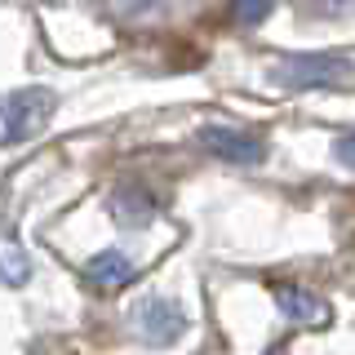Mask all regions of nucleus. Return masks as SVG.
<instances>
[{"instance_id": "6", "label": "nucleus", "mask_w": 355, "mask_h": 355, "mask_svg": "<svg viewBox=\"0 0 355 355\" xmlns=\"http://www.w3.org/2000/svg\"><path fill=\"white\" fill-rule=\"evenodd\" d=\"M85 275H89V284H98V288H125V284L138 280V266H133L129 253L103 249V253H94V258L85 262Z\"/></svg>"}, {"instance_id": "9", "label": "nucleus", "mask_w": 355, "mask_h": 355, "mask_svg": "<svg viewBox=\"0 0 355 355\" xmlns=\"http://www.w3.org/2000/svg\"><path fill=\"white\" fill-rule=\"evenodd\" d=\"M271 14V0H231V22L236 27H253Z\"/></svg>"}, {"instance_id": "3", "label": "nucleus", "mask_w": 355, "mask_h": 355, "mask_svg": "<svg viewBox=\"0 0 355 355\" xmlns=\"http://www.w3.org/2000/svg\"><path fill=\"white\" fill-rule=\"evenodd\" d=\"M200 142H205V151H214L218 160H227V164H262V138L258 133H249V129H236V125H205L200 129Z\"/></svg>"}, {"instance_id": "1", "label": "nucleus", "mask_w": 355, "mask_h": 355, "mask_svg": "<svg viewBox=\"0 0 355 355\" xmlns=\"http://www.w3.org/2000/svg\"><path fill=\"white\" fill-rule=\"evenodd\" d=\"M53 111H58V94L49 89H18V94L0 98V147L31 142L53 120Z\"/></svg>"}, {"instance_id": "4", "label": "nucleus", "mask_w": 355, "mask_h": 355, "mask_svg": "<svg viewBox=\"0 0 355 355\" xmlns=\"http://www.w3.org/2000/svg\"><path fill=\"white\" fill-rule=\"evenodd\" d=\"M133 329H138V338L155 342V347H169V342H178L187 333V315L169 297H147V302H138V311H133Z\"/></svg>"}, {"instance_id": "8", "label": "nucleus", "mask_w": 355, "mask_h": 355, "mask_svg": "<svg viewBox=\"0 0 355 355\" xmlns=\"http://www.w3.org/2000/svg\"><path fill=\"white\" fill-rule=\"evenodd\" d=\"M0 280H9V284L27 280V258H22L18 244H0Z\"/></svg>"}, {"instance_id": "7", "label": "nucleus", "mask_w": 355, "mask_h": 355, "mask_svg": "<svg viewBox=\"0 0 355 355\" xmlns=\"http://www.w3.org/2000/svg\"><path fill=\"white\" fill-rule=\"evenodd\" d=\"M275 306H280V315L297 320V324H324V320H329L324 297L306 293V288H288V284L275 288Z\"/></svg>"}, {"instance_id": "5", "label": "nucleus", "mask_w": 355, "mask_h": 355, "mask_svg": "<svg viewBox=\"0 0 355 355\" xmlns=\"http://www.w3.org/2000/svg\"><path fill=\"white\" fill-rule=\"evenodd\" d=\"M107 209H111V218H116L120 227H142V222L155 218V196L147 187H138V182H125V187L111 191Z\"/></svg>"}, {"instance_id": "2", "label": "nucleus", "mask_w": 355, "mask_h": 355, "mask_svg": "<svg viewBox=\"0 0 355 355\" xmlns=\"http://www.w3.org/2000/svg\"><path fill=\"white\" fill-rule=\"evenodd\" d=\"M351 76V58L347 53H297V58H284L271 71V80L280 89H329L342 85Z\"/></svg>"}, {"instance_id": "10", "label": "nucleus", "mask_w": 355, "mask_h": 355, "mask_svg": "<svg viewBox=\"0 0 355 355\" xmlns=\"http://www.w3.org/2000/svg\"><path fill=\"white\" fill-rule=\"evenodd\" d=\"M333 155H338V164L355 169V133H342V138H338V147H333Z\"/></svg>"}]
</instances>
